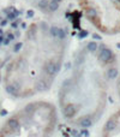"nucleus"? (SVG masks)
<instances>
[{
  "mask_svg": "<svg viewBox=\"0 0 120 137\" xmlns=\"http://www.w3.org/2000/svg\"><path fill=\"white\" fill-rule=\"evenodd\" d=\"M64 37L54 27L35 24L30 28L19 53L5 70V89L16 98H27L48 89L64 58Z\"/></svg>",
  "mask_w": 120,
  "mask_h": 137,
  "instance_id": "f257e3e1",
  "label": "nucleus"
},
{
  "mask_svg": "<svg viewBox=\"0 0 120 137\" xmlns=\"http://www.w3.org/2000/svg\"><path fill=\"white\" fill-rule=\"evenodd\" d=\"M112 58L106 49L88 48L77 60L60 90V108L73 124L89 125L103 112L111 79Z\"/></svg>",
  "mask_w": 120,
  "mask_h": 137,
  "instance_id": "f03ea898",
  "label": "nucleus"
},
{
  "mask_svg": "<svg viewBox=\"0 0 120 137\" xmlns=\"http://www.w3.org/2000/svg\"><path fill=\"white\" fill-rule=\"evenodd\" d=\"M58 114L54 105L34 101L11 115L0 128V137H51Z\"/></svg>",
  "mask_w": 120,
  "mask_h": 137,
  "instance_id": "7ed1b4c3",
  "label": "nucleus"
},
{
  "mask_svg": "<svg viewBox=\"0 0 120 137\" xmlns=\"http://www.w3.org/2000/svg\"><path fill=\"white\" fill-rule=\"evenodd\" d=\"M78 4L99 31L108 35L120 33V0H78Z\"/></svg>",
  "mask_w": 120,
  "mask_h": 137,
  "instance_id": "20e7f679",
  "label": "nucleus"
},
{
  "mask_svg": "<svg viewBox=\"0 0 120 137\" xmlns=\"http://www.w3.org/2000/svg\"><path fill=\"white\" fill-rule=\"evenodd\" d=\"M101 137H120V110L108 118Z\"/></svg>",
  "mask_w": 120,
  "mask_h": 137,
  "instance_id": "39448f33",
  "label": "nucleus"
},
{
  "mask_svg": "<svg viewBox=\"0 0 120 137\" xmlns=\"http://www.w3.org/2000/svg\"><path fill=\"white\" fill-rule=\"evenodd\" d=\"M29 1L42 12L54 11L61 3V0H29Z\"/></svg>",
  "mask_w": 120,
  "mask_h": 137,
  "instance_id": "423d86ee",
  "label": "nucleus"
}]
</instances>
